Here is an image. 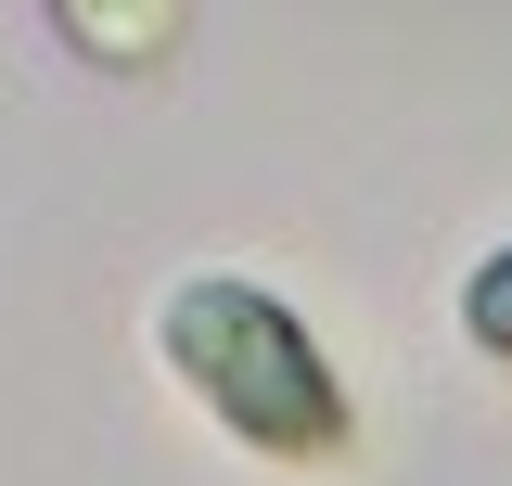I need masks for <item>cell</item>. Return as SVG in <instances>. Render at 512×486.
Returning a JSON list of instances; mask_svg holds the SVG:
<instances>
[{
    "label": "cell",
    "mask_w": 512,
    "mask_h": 486,
    "mask_svg": "<svg viewBox=\"0 0 512 486\" xmlns=\"http://www.w3.org/2000/svg\"><path fill=\"white\" fill-rule=\"evenodd\" d=\"M154 371L256 461L320 474V461L359 448V397H346L333 346L308 333V307L282 282H256V269H180L154 295Z\"/></svg>",
    "instance_id": "1"
},
{
    "label": "cell",
    "mask_w": 512,
    "mask_h": 486,
    "mask_svg": "<svg viewBox=\"0 0 512 486\" xmlns=\"http://www.w3.org/2000/svg\"><path fill=\"white\" fill-rule=\"evenodd\" d=\"M52 39L116 90H154L192 52V0H52Z\"/></svg>",
    "instance_id": "2"
},
{
    "label": "cell",
    "mask_w": 512,
    "mask_h": 486,
    "mask_svg": "<svg viewBox=\"0 0 512 486\" xmlns=\"http://www.w3.org/2000/svg\"><path fill=\"white\" fill-rule=\"evenodd\" d=\"M461 346L512 371V243H487V256L461 269Z\"/></svg>",
    "instance_id": "3"
}]
</instances>
